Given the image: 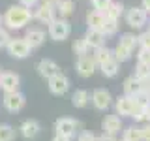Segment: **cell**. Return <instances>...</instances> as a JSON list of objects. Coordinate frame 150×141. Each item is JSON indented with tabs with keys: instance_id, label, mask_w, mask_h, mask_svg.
<instances>
[{
	"instance_id": "6da1fadb",
	"label": "cell",
	"mask_w": 150,
	"mask_h": 141,
	"mask_svg": "<svg viewBox=\"0 0 150 141\" xmlns=\"http://www.w3.org/2000/svg\"><path fill=\"white\" fill-rule=\"evenodd\" d=\"M32 11L30 8H25L23 4H15V6H9L4 13V25L11 30H21L25 28L28 23L32 21Z\"/></svg>"
},
{
	"instance_id": "7a4b0ae2",
	"label": "cell",
	"mask_w": 150,
	"mask_h": 141,
	"mask_svg": "<svg viewBox=\"0 0 150 141\" xmlns=\"http://www.w3.org/2000/svg\"><path fill=\"white\" fill-rule=\"evenodd\" d=\"M79 128H81V122L77 119H69V117H62L54 122V134L66 135V137H75L79 134Z\"/></svg>"
},
{
	"instance_id": "3957f363",
	"label": "cell",
	"mask_w": 150,
	"mask_h": 141,
	"mask_svg": "<svg viewBox=\"0 0 150 141\" xmlns=\"http://www.w3.org/2000/svg\"><path fill=\"white\" fill-rule=\"evenodd\" d=\"M6 49H8V55L13 56V58H26V56H30L32 47L28 45L25 38H11L8 41Z\"/></svg>"
},
{
	"instance_id": "277c9868",
	"label": "cell",
	"mask_w": 150,
	"mask_h": 141,
	"mask_svg": "<svg viewBox=\"0 0 150 141\" xmlns=\"http://www.w3.org/2000/svg\"><path fill=\"white\" fill-rule=\"evenodd\" d=\"M69 34H71V25H69L66 19H54L53 23L49 25V36H51V40H54V41H64V40H68Z\"/></svg>"
},
{
	"instance_id": "5b68a950",
	"label": "cell",
	"mask_w": 150,
	"mask_h": 141,
	"mask_svg": "<svg viewBox=\"0 0 150 141\" xmlns=\"http://www.w3.org/2000/svg\"><path fill=\"white\" fill-rule=\"evenodd\" d=\"M47 87H49L51 94H54V96H64V94L69 90V79H68L66 73L58 72V73H54L53 77L47 79Z\"/></svg>"
},
{
	"instance_id": "8992f818",
	"label": "cell",
	"mask_w": 150,
	"mask_h": 141,
	"mask_svg": "<svg viewBox=\"0 0 150 141\" xmlns=\"http://www.w3.org/2000/svg\"><path fill=\"white\" fill-rule=\"evenodd\" d=\"M2 103H4V107H6V111L19 113V111H23V107H25L26 98H25V94L19 92V90H15V92H4Z\"/></svg>"
},
{
	"instance_id": "52a82bcc",
	"label": "cell",
	"mask_w": 150,
	"mask_h": 141,
	"mask_svg": "<svg viewBox=\"0 0 150 141\" xmlns=\"http://www.w3.org/2000/svg\"><path fill=\"white\" fill-rule=\"evenodd\" d=\"M146 21H148V13L143 8H129L126 11V23H128L129 28L139 30V28H143L146 25Z\"/></svg>"
},
{
	"instance_id": "ba28073f",
	"label": "cell",
	"mask_w": 150,
	"mask_h": 141,
	"mask_svg": "<svg viewBox=\"0 0 150 141\" xmlns=\"http://www.w3.org/2000/svg\"><path fill=\"white\" fill-rule=\"evenodd\" d=\"M96 68H98V64H96V60H94V56L90 53L77 56L75 70H77V73L81 75V77H92L94 72H96Z\"/></svg>"
},
{
	"instance_id": "9c48e42d",
	"label": "cell",
	"mask_w": 150,
	"mask_h": 141,
	"mask_svg": "<svg viewBox=\"0 0 150 141\" xmlns=\"http://www.w3.org/2000/svg\"><path fill=\"white\" fill-rule=\"evenodd\" d=\"M90 102L98 111H107L112 105V96L107 88H96L90 96Z\"/></svg>"
},
{
	"instance_id": "30bf717a",
	"label": "cell",
	"mask_w": 150,
	"mask_h": 141,
	"mask_svg": "<svg viewBox=\"0 0 150 141\" xmlns=\"http://www.w3.org/2000/svg\"><path fill=\"white\" fill-rule=\"evenodd\" d=\"M32 17H34L36 21L43 23V25H51L56 19V8L47 6V4H40V6L32 11Z\"/></svg>"
},
{
	"instance_id": "8fae6325",
	"label": "cell",
	"mask_w": 150,
	"mask_h": 141,
	"mask_svg": "<svg viewBox=\"0 0 150 141\" xmlns=\"http://www.w3.org/2000/svg\"><path fill=\"white\" fill-rule=\"evenodd\" d=\"M19 85H21V77L15 72H2L0 73V88L4 92L19 90Z\"/></svg>"
},
{
	"instance_id": "7c38bea8",
	"label": "cell",
	"mask_w": 150,
	"mask_h": 141,
	"mask_svg": "<svg viewBox=\"0 0 150 141\" xmlns=\"http://www.w3.org/2000/svg\"><path fill=\"white\" fill-rule=\"evenodd\" d=\"M135 107V100L131 96H126V94H122L115 100V113L120 117H131V111H133Z\"/></svg>"
},
{
	"instance_id": "4fadbf2b",
	"label": "cell",
	"mask_w": 150,
	"mask_h": 141,
	"mask_svg": "<svg viewBox=\"0 0 150 141\" xmlns=\"http://www.w3.org/2000/svg\"><path fill=\"white\" fill-rule=\"evenodd\" d=\"M101 128L105 134H112V135H116V134H120V130H122V117L120 115H105L103 117V120H101Z\"/></svg>"
},
{
	"instance_id": "5bb4252c",
	"label": "cell",
	"mask_w": 150,
	"mask_h": 141,
	"mask_svg": "<svg viewBox=\"0 0 150 141\" xmlns=\"http://www.w3.org/2000/svg\"><path fill=\"white\" fill-rule=\"evenodd\" d=\"M36 70H38V73H40L41 77H45V79L53 77L54 73L60 72L58 64H56L54 60H51V58H41L40 62H38V66H36Z\"/></svg>"
},
{
	"instance_id": "9a60e30c",
	"label": "cell",
	"mask_w": 150,
	"mask_h": 141,
	"mask_svg": "<svg viewBox=\"0 0 150 141\" xmlns=\"http://www.w3.org/2000/svg\"><path fill=\"white\" fill-rule=\"evenodd\" d=\"M19 132H21V135L25 139H34L36 135L41 132V124L38 120H34V119H28V120H25L21 126H19Z\"/></svg>"
},
{
	"instance_id": "2e32d148",
	"label": "cell",
	"mask_w": 150,
	"mask_h": 141,
	"mask_svg": "<svg viewBox=\"0 0 150 141\" xmlns=\"http://www.w3.org/2000/svg\"><path fill=\"white\" fill-rule=\"evenodd\" d=\"M25 40L28 41V45H30L32 49L41 47V45H43V41H45V32L40 30V28H30V30H26Z\"/></svg>"
},
{
	"instance_id": "e0dca14e",
	"label": "cell",
	"mask_w": 150,
	"mask_h": 141,
	"mask_svg": "<svg viewBox=\"0 0 150 141\" xmlns=\"http://www.w3.org/2000/svg\"><path fill=\"white\" fill-rule=\"evenodd\" d=\"M105 34H103L101 30H98V28H88L86 36H84V40L88 41V45L92 47V49H96V47H101L105 45Z\"/></svg>"
},
{
	"instance_id": "ac0fdd59",
	"label": "cell",
	"mask_w": 150,
	"mask_h": 141,
	"mask_svg": "<svg viewBox=\"0 0 150 141\" xmlns=\"http://www.w3.org/2000/svg\"><path fill=\"white\" fill-rule=\"evenodd\" d=\"M98 68L101 70V73L105 75V77H115V75H118V72H120V62L115 58V55H112L109 60H105V62L100 64Z\"/></svg>"
},
{
	"instance_id": "d6986e66",
	"label": "cell",
	"mask_w": 150,
	"mask_h": 141,
	"mask_svg": "<svg viewBox=\"0 0 150 141\" xmlns=\"http://www.w3.org/2000/svg\"><path fill=\"white\" fill-rule=\"evenodd\" d=\"M71 103H73V107H77V109L86 107L88 103H90V94H88V90H84V88L75 90V92L71 94Z\"/></svg>"
},
{
	"instance_id": "ffe728a7",
	"label": "cell",
	"mask_w": 150,
	"mask_h": 141,
	"mask_svg": "<svg viewBox=\"0 0 150 141\" xmlns=\"http://www.w3.org/2000/svg\"><path fill=\"white\" fill-rule=\"evenodd\" d=\"M122 87H124V94L126 96H137V94L143 90V87H141V83H139V79L135 77V75H131V77H128L124 81V85H122Z\"/></svg>"
},
{
	"instance_id": "44dd1931",
	"label": "cell",
	"mask_w": 150,
	"mask_h": 141,
	"mask_svg": "<svg viewBox=\"0 0 150 141\" xmlns=\"http://www.w3.org/2000/svg\"><path fill=\"white\" fill-rule=\"evenodd\" d=\"M103 23H105V13H103V11H96V9L88 11V15H86L88 28H98V30H101Z\"/></svg>"
},
{
	"instance_id": "7402d4cb",
	"label": "cell",
	"mask_w": 150,
	"mask_h": 141,
	"mask_svg": "<svg viewBox=\"0 0 150 141\" xmlns=\"http://www.w3.org/2000/svg\"><path fill=\"white\" fill-rule=\"evenodd\" d=\"M122 139H124V141H143V135H141V126H135V124L128 126V128L122 132Z\"/></svg>"
},
{
	"instance_id": "603a6c76",
	"label": "cell",
	"mask_w": 150,
	"mask_h": 141,
	"mask_svg": "<svg viewBox=\"0 0 150 141\" xmlns=\"http://www.w3.org/2000/svg\"><path fill=\"white\" fill-rule=\"evenodd\" d=\"M73 9H75L73 0H60L58 6H56V13H58L62 19H66V17H69L73 13Z\"/></svg>"
},
{
	"instance_id": "cb8c5ba5",
	"label": "cell",
	"mask_w": 150,
	"mask_h": 141,
	"mask_svg": "<svg viewBox=\"0 0 150 141\" xmlns=\"http://www.w3.org/2000/svg\"><path fill=\"white\" fill-rule=\"evenodd\" d=\"M112 55H115V58L118 60V62H126V60H129V58H131L133 51L128 49V47L122 45V43H116V47L112 49Z\"/></svg>"
},
{
	"instance_id": "d4e9b609",
	"label": "cell",
	"mask_w": 150,
	"mask_h": 141,
	"mask_svg": "<svg viewBox=\"0 0 150 141\" xmlns=\"http://www.w3.org/2000/svg\"><path fill=\"white\" fill-rule=\"evenodd\" d=\"M92 56H94V60H96V64L100 66V64L105 62V60H109V58H111V56H112V51H111V49H107L105 45H101V47H96V49H94Z\"/></svg>"
},
{
	"instance_id": "484cf974",
	"label": "cell",
	"mask_w": 150,
	"mask_h": 141,
	"mask_svg": "<svg viewBox=\"0 0 150 141\" xmlns=\"http://www.w3.org/2000/svg\"><path fill=\"white\" fill-rule=\"evenodd\" d=\"M122 13H124V4L122 2H111V6L107 8V11H105V17L118 21V19L122 17Z\"/></svg>"
},
{
	"instance_id": "4316f807",
	"label": "cell",
	"mask_w": 150,
	"mask_h": 141,
	"mask_svg": "<svg viewBox=\"0 0 150 141\" xmlns=\"http://www.w3.org/2000/svg\"><path fill=\"white\" fill-rule=\"evenodd\" d=\"M90 49H92V47L88 45V41L84 40V38H79V40H75V41H73V53L77 55V56H81V55H88V53H90Z\"/></svg>"
},
{
	"instance_id": "83f0119b",
	"label": "cell",
	"mask_w": 150,
	"mask_h": 141,
	"mask_svg": "<svg viewBox=\"0 0 150 141\" xmlns=\"http://www.w3.org/2000/svg\"><path fill=\"white\" fill-rule=\"evenodd\" d=\"M118 43L126 45V47H128V49H131V51H135V47H139V43H137V36L131 34V32H126V34H122L120 40H118Z\"/></svg>"
},
{
	"instance_id": "f1b7e54d",
	"label": "cell",
	"mask_w": 150,
	"mask_h": 141,
	"mask_svg": "<svg viewBox=\"0 0 150 141\" xmlns=\"http://www.w3.org/2000/svg\"><path fill=\"white\" fill-rule=\"evenodd\" d=\"M101 32L105 36H115L116 32H118V21L105 17V23H103V26H101Z\"/></svg>"
},
{
	"instance_id": "f546056e",
	"label": "cell",
	"mask_w": 150,
	"mask_h": 141,
	"mask_svg": "<svg viewBox=\"0 0 150 141\" xmlns=\"http://www.w3.org/2000/svg\"><path fill=\"white\" fill-rule=\"evenodd\" d=\"M15 139V130L9 124H0V141H13Z\"/></svg>"
},
{
	"instance_id": "4dcf8cb0",
	"label": "cell",
	"mask_w": 150,
	"mask_h": 141,
	"mask_svg": "<svg viewBox=\"0 0 150 141\" xmlns=\"http://www.w3.org/2000/svg\"><path fill=\"white\" fill-rule=\"evenodd\" d=\"M133 100L137 105H143V107H148L150 105V90H141L137 96H133Z\"/></svg>"
},
{
	"instance_id": "1f68e13d",
	"label": "cell",
	"mask_w": 150,
	"mask_h": 141,
	"mask_svg": "<svg viewBox=\"0 0 150 141\" xmlns=\"http://www.w3.org/2000/svg\"><path fill=\"white\" fill-rule=\"evenodd\" d=\"M144 115H146V107L137 105V103H135L133 111H131V119H133L135 122H143L144 120Z\"/></svg>"
},
{
	"instance_id": "d6a6232c",
	"label": "cell",
	"mask_w": 150,
	"mask_h": 141,
	"mask_svg": "<svg viewBox=\"0 0 150 141\" xmlns=\"http://www.w3.org/2000/svg\"><path fill=\"white\" fill-rule=\"evenodd\" d=\"M137 62L150 64V49H148V47H139V53H137Z\"/></svg>"
},
{
	"instance_id": "836d02e7",
	"label": "cell",
	"mask_w": 150,
	"mask_h": 141,
	"mask_svg": "<svg viewBox=\"0 0 150 141\" xmlns=\"http://www.w3.org/2000/svg\"><path fill=\"white\" fill-rule=\"evenodd\" d=\"M111 2H112V0H92V8L96 9V11H103V13H105L107 8L111 6Z\"/></svg>"
},
{
	"instance_id": "e575fe53",
	"label": "cell",
	"mask_w": 150,
	"mask_h": 141,
	"mask_svg": "<svg viewBox=\"0 0 150 141\" xmlns=\"http://www.w3.org/2000/svg\"><path fill=\"white\" fill-rule=\"evenodd\" d=\"M150 73V64H143V62H137V68H135V77L141 79L144 75Z\"/></svg>"
},
{
	"instance_id": "d590c367",
	"label": "cell",
	"mask_w": 150,
	"mask_h": 141,
	"mask_svg": "<svg viewBox=\"0 0 150 141\" xmlns=\"http://www.w3.org/2000/svg\"><path fill=\"white\" fill-rule=\"evenodd\" d=\"M77 141H98V135L88 132V130H84V132H79L77 134Z\"/></svg>"
},
{
	"instance_id": "8d00e7d4",
	"label": "cell",
	"mask_w": 150,
	"mask_h": 141,
	"mask_svg": "<svg viewBox=\"0 0 150 141\" xmlns=\"http://www.w3.org/2000/svg\"><path fill=\"white\" fill-rule=\"evenodd\" d=\"M137 43H139V47H148L150 49V32L148 30L137 36Z\"/></svg>"
},
{
	"instance_id": "74e56055",
	"label": "cell",
	"mask_w": 150,
	"mask_h": 141,
	"mask_svg": "<svg viewBox=\"0 0 150 141\" xmlns=\"http://www.w3.org/2000/svg\"><path fill=\"white\" fill-rule=\"evenodd\" d=\"M9 40H11V36L8 34V30H6V28H2V26H0V49H2V47H6Z\"/></svg>"
},
{
	"instance_id": "f35d334b",
	"label": "cell",
	"mask_w": 150,
	"mask_h": 141,
	"mask_svg": "<svg viewBox=\"0 0 150 141\" xmlns=\"http://www.w3.org/2000/svg\"><path fill=\"white\" fill-rule=\"evenodd\" d=\"M141 135H143V141H150V122L141 126Z\"/></svg>"
},
{
	"instance_id": "ab89813d",
	"label": "cell",
	"mask_w": 150,
	"mask_h": 141,
	"mask_svg": "<svg viewBox=\"0 0 150 141\" xmlns=\"http://www.w3.org/2000/svg\"><path fill=\"white\" fill-rule=\"evenodd\" d=\"M19 4H23L25 8H36L40 4V0H19Z\"/></svg>"
},
{
	"instance_id": "60d3db41",
	"label": "cell",
	"mask_w": 150,
	"mask_h": 141,
	"mask_svg": "<svg viewBox=\"0 0 150 141\" xmlns=\"http://www.w3.org/2000/svg\"><path fill=\"white\" fill-rule=\"evenodd\" d=\"M98 141H118V139H116V135H112V134H105V132H103L100 137H98Z\"/></svg>"
},
{
	"instance_id": "b9f144b4",
	"label": "cell",
	"mask_w": 150,
	"mask_h": 141,
	"mask_svg": "<svg viewBox=\"0 0 150 141\" xmlns=\"http://www.w3.org/2000/svg\"><path fill=\"white\" fill-rule=\"evenodd\" d=\"M51 141H71V137H66V135H60V134H54V137Z\"/></svg>"
},
{
	"instance_id": "7bdbcfd3",
	"label": "cell",
	"mask_w": 150,
	"mask_h": 141,
	"mask_svg": "<svg viewBox=\"0 0 150 141\" xmlns=\"http://www.w3.org/2000/svg\"><path fill=\"white\" fill-rule=\"evenodd\" d=\"M58 2L60 0H41V4H47V6H53V8L58 6Z\"/></svg>"
},
{
	"instance_id": "ee69618b",
	"label": "cell",
	"mask_w": 150,
	"mask_h": 141,
	"mask_svg": "<svg viewBox=\"0 0 150 141\" xmlns=\"http://www.w3.org/2000/svg\"><path fill=\"white\" fill-rule=\"evenodd\" d=\"M141 8L144 9L146 13H150V0H143V4H141Z\"/></svg>"
},
{
	"instance_id": "f6af8a7d",
	"label": "cell",
	"mask_w": 150,
	"mask_h": 141,
	"mask_svg": "<svg viewBox=\"0 0 150 141\" xmlns=\"http://www.w3.org/2000/svg\"><path fill=\"white\" fill-rule=\"evenodd\" d=\"M144 120H146V122H150V105L146 107V115H144Z\"/></svg>"
},
{
	"instance_id": "bcb514c9",
	"label": "cell",
	"mask_w": 150,
	"mask_h": 141,
	"mask_svg": "<svg viewBox=\"0 0 150 141\" xmlns=\"http://www.w3.org/2000/svg\"><path fill=\"white\" fill-rule=\"evenodd\" d=\"M2 23H4V17H2V15H0V26H2Z\"/></svg>"
},
{
	"instance_id": "7dc6e473",
	"label": "cell",
	"mask_w": 150,
	"mask_h": 141,
	"mask_svg": "<svg viewBox=\"0 0 150 141\" xmlns=\"http://www.w3.org/2000/svg\"><path fill=\"white\" fill-rule=\"evenodd\" d=\"M0 73H2V68H0Z\"/></svg>"
},
{
	"instance_id": "c3c4849f",
	"label": "cell",
	"mask_w": 150,
	"mask_h": 141,
	"mask_svg": "<svg viewBox=\"0 0 150 141\" xmlns=\"http://www.w3.org/2000/svg\"><path fill=\"white\" fill-rule=\"evenodd\" d=\"M148 32H150V26H148Z\"/></svg>"
},
{
	"instance_id": "681fc988",
	"label": "cell",
	"mask_w": 150,
	"mask_h": 141,
	"mask_svg": "<svg viewBox=\"0 0 150 141\" xmlns=\"http://www.w3.org/2000/svg\"><path fill=\"white\" fill-rule=\"evenodd\" d=\"M120 141H124V139H120Z\"/></svg>"
}]
</instances>
